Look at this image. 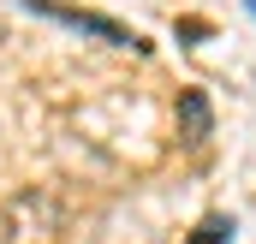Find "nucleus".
<instances>
[{
	"label": "nucleus",
	"instance_id": "nucleus-3",
	"mask_svg": "<svg viewBox=\"0 0 256 244\" xmlns=\"http://www.w3.org/2000/svg\"><path fill=\"white\" fill-rule=\"evenodd\" d=\"M179 114H185V131H191V143H196V137H208V102H202L196 90L179 102Z\"/></svg>",
	"mask_w": 256,
	"mask_h": 244
},
{
	"label": "nucleus",
	"instance_id": "nucleus-5",
	"mask_svg": "<svg viewBox=\"0 0 256 244\" xmlns=\"http://www.w3.org/2000/svg\"><path fill=\"white\" fill-rule=\"evenodd\" d=\"M250 12H256V0H250Z\"/></svg>",
	"mask_w": 256,
	"mask_h": 244
},
{
	"label": "nucleus",
	"instance_id": "nucleus-4",
	"mask_svg": "<svg viewBox=\"0 0 256 244\" xmlns=\"http://www.w3.org/2000/svg\"><path fill=\"white\" fill-rule=\"evenodd\" d=\"M226 238H232V220H226V214H214V220H202V226H196L191 244H226Z\"/></svg>",
	"mask_w": 256,
	"mask_h": 244
},
{
	"label": "nucleus",
	"instance_id": "nucleus-1",
	"mask_svg": "<svg viewBox=\"0 0 256 244\" xmlns=\"http://www.w3.org/2000/svg\"><path fill=\"white\" fill-rule=\"evenodd\" d=\"M66 208L48 190H18L0 202V244H60Z\"/></svg>",
	"mask_w": 256,
	"mask_h": 244
},
{
	"label": "nucleus",
	"instance_id": "nucleus-2",
	"mask_svg": "<svg viewBox=\"0 0 256 244\" xmlns=\"http://www.w3.org/2000/svg\"><path fill=\"white\" fill-rule=\"evenodd\" d=\"M36 18H54L66 30H78V36H96V42H108V48H143L137 42V30L126 24H114V18H102V12H78V6H54V0H24Z\"/></svg>",
	"mask_w": 256,
	"mask_h": 244
}]
</instances>
